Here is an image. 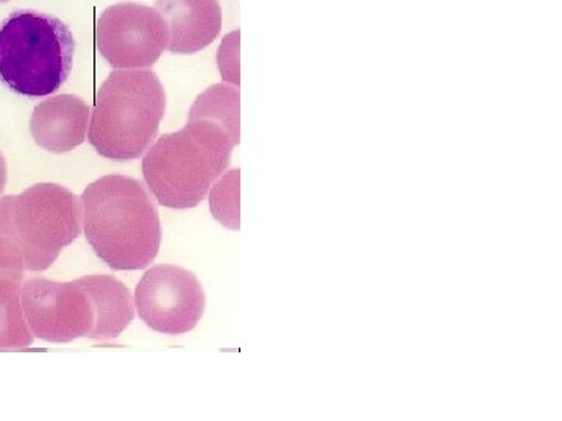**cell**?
Wrapping results in <instances>:
<instances>
[{
    "mask_svg": "<svg viewBox=\"0 0 562 421\" xmlns=\"http://www.w3.org/2000/svg\"><path fill=\"white\" fill-rule=\"evenodd\" d=\"M80 205L87 241L113 271H140L157 258L160 216L140 181L102 177L83 191Z\"/></svg>",
    "mask_w": 562,
    "mask_h": 421,
    "instance_id": "1",
    "label": "cell"
},
{
    "mask_svg": "<svg viewBox=\"0 0 562 421\" xmlns=\"http://www.w3.org/2000/svg\"><path fill=\"white\" fill-rule=\"evenodd\" d=\"M235 147L220 125L188 121L151 144L143 160L144 181L166 208H195L227 171Z\"/></svg>",
    "mask_w": 562,
    "mask_h": 421,
    "instance_id": "2",
    "label": "cell"
},
{
    "mask_svg": "<svg viewBox=\"0 0 562 421\" xmlns=\"http://www.w3.org/2000/svg\"><path fill=\"white\" fill-rule=\"evenodd\" d=\"M165 111L166 92L157 73L114 70L95 95L88 139L103 158L138 160L157 138Z\"/></svg>",
    "mask_w": 562,
    "mask_h": 421,
    "instance_id": "3",
    "label": "cell"
},
{
    "mask_svg": "<svg viewBox=\"0 0 562 421\" xmlns=\"http://www.w3.org/2000/svg\"><path fill=\"white\" fill-rule=\"evenodd\" d=\"M76 39L50 14L13 11L0 24V81L29 99L60 90L72 70Z\"/></svg>",
    "mask_w": 562,
    "mask_h": 421,
    "instance_id": "4",
    "label": "cell"
},
{
    "mask_svg": "<svg viewBox=\"0 0 562 421\" xmlns=\"http://www.w3.org/2000/svg\"><path fill=\"white\" fill-rule=\"evenodd\" d=\"M83 227L80 198L68 187L38 183L0 198V228L27 272H44Z\"/></svg>",
    "mask_w": 562,
    "mask_h": 421,
    "instance_id": "5",
    "label": "cell"
},
{
    "mask_svg": "<svg viewBox=\"0 0 562 421\" xmlns=\"http://www.w3.org/2000/svg\"><path fill=\"white\" fill-rule=\"evenodd\" d=\"M25 320L35 338L46 342L66 343L90 338L94 332V300L81 278L57 283L33 276L21 287Z\"/></svg>",
    "mask_w": 562,
    "mask_h": 421,
    "instance_id": "6",
    "label": "cell"
},
{
    "mask_svg": "<svg viewBox=\"0 0 562 421\" xmlns=\"http://www.w3.org/2000/svg\"><path fill=\"white\" fill-rule=\"evenodd\" d=\"M139 319L161 334H187L205 312L206 297L194 273L177 265H155L144 273L135 292Z\"/></svg>",
    "mask_w": 562,
    "mask_h": 421,
    "instance_id": "7",
    "label": "cell"
},
{
    "mask_svg": "<svg viewBox=\"0 0 562 421\" xmlns=\"http://www.w3.org/2000/svg\"><path fill=\"white\" fill-rule=\"evenodd\" d=\"M168 41L160 13L140 3L109 7L95 24V46L114 69L151 68L160 60Z\"/></svg>",
    "mask_w": 562,
    "mask_h": 421,
    "instance_id": "8",
    "label": "cell"
},
{
    "mask_svg": "<svg viewBox=\"0 0 562 421\" xmlns=\"http://www.w3.org/2000/svg\"><path fill=\"white\" fill-rule=\"evenodd\" d=\"M155 10L168 27V49L190 55L209 47L220 36V0H157Z\"/></svg>",
    "mask_w": 562,
    "mask_h": 421,
    "instance_id": "9",
    "label": "cell"
},
{
    "mask_svg": "<svg viewBox=\"0 0 562 421\" xmlns=\"http://www.w3.org/2000/svg\"><path fill=\"white\" fill-rule=\"evenodd\" d=\"M90 116V106L77 95H55L33 110L32 138L44 150L66 153L87 139Z\"/></svg>",
    "mask_w": 562,
    "mask_h": 421,
    "instance_id": "10",
    "label": "cell"
},
{
    "mask_svg": "<svg viewBox=\"0 0 562 421\" xmlns=\"http://www.w3.org/2000/svg\"><path fill=\"white\" fill-rule=\"evenodd\" d=\"M95 305L94 341H114L135 319L132 292L120 280L110 275L81 276Z\"/></svg>",
    "mask_w": 562,
    "mask_h": 421,
    "instance_id": "11",
    "label": "cell"
},
{
    "mask_svg": "<svg viewBox=\"0 0 562 421\" xmlns=\"http://www.w3.org/2000/svg\"><path fill=\"white\" fill-rule=\"evenodd\" d=\"M241 95L239 87L221 83L203 91L194 105L191 106L188 121H209L220 125L222 130L231 136L233 143L238 146L241 138V116H239Z\"/></svg>",
    "mask_w": 562,
    "mask_h": 421,
    "instance_id": "12",
    "label": "cell"
},
{
    "mask_svg": "<svg viewBox=\"0 0 562 421\" xmlns=\"http://www.w3.org/2000/svg\"><path fill=\"white\" fill-rule=\"evenodd\" d=\"M20 280H0V350L25 349L33 343V332L21 303Z\"/></svg>",
    "mask_w": 562,
    "mask_h": 421,
    "instance_id": "13",
    "label": "cell"
},
{
    "mask_svg": "<svg viewBox=\"0 0 562 421\" xmlns=\"http://www.w3.org/2000/svg\"><path fill=\"white\" fill-rule=\"evenodd\" d=\"M241 171L233 169L213 184L210 194V209L214 219L231 230L241 228V203H239Z\"/></svg>",
    "mask_w": 562,
    "mask_h": 421,
    "instance_id": "14",
    "label": "cell"
},
{
    "mask_svg": "<svg viewBox=\"0 0 562 421\" xmlns=\"http://www.w3.org/2000/svg\"><path fill=\"white\" fill-rule=\"evenodd\" d=\"M217 65L225 83L239 87V32H233L222 41Z\"/></svg>",
    "mask_w": 562,
    "mask_h": 421,
    "instance_id": "15",
    "label": "cell"
},
{
    "mask_svg": "<svg viewBox=\"0 0 562 421\" xmlns=\"http://www.w3.org/2000/svg\"><path fill=\"white\" fill-rule=\"evenodd\" d=\"M7 175H9V171H7L5 157H3L2 151H0V194L5 190Z\"/></svg>",
    "mask_w": 562,
    "mask_h": 421,
    "instance_id": "16",
    "label": "cell"
},
{
    "mask_svg": "<svg viewBox=\"0 0 562 421\" xmlns=\"http://www.w3.org/2000/svg\"><path fill=\"white\" fill-rule=\"evenodd\" d=\"M5 278L18 280V278H13V276H10L9 273L0 271V280H5ZM20 281H22V280H20Z\"/></svg>",
    "mask_w": 562,
    "mask_h": 421,
    "instance_id": "17",
    "label": "cell"
},
{
    "mask_svg": "<svg viewBox=\"0 0 562 421\" xmlns=\"http://www.w3.org/2000/svg\"><path fill=\"white\" fill-rule=\"evenodd\" d=\"M0 2H9V0H0Z\"/></svg>",
    "mask_w": 562,
    "mask_h": 421,
    "instance_id": "18",
    "label": "cell"
}]
</instances>
